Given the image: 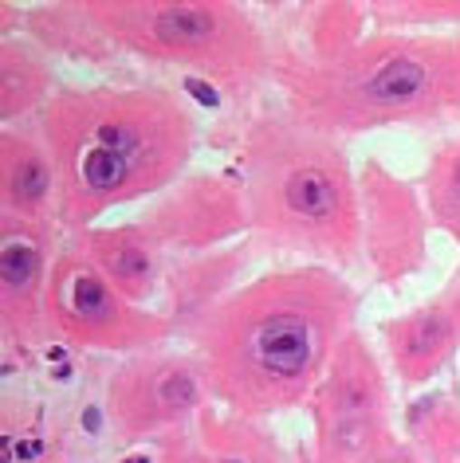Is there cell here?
Instances as JSON below:
<instances>
[{"label":"cell","instance_id":"obj_19","mask_svg":"<svg viewBox=\"0 0 460 463\" xmlns=\"http://www.w3.org/2000/svg\"><path fill=\"white\" fill-rule=\"evenodd\" d=\"M401 428L421 463H460V401L453 392L436 389L413 397L401 412Z\"/></svg>","mask_w":460,"mask_h":463},{"label":"cell","instance_id":"obj_21","mask_svg":"<svg viewBox=\"0 0 460 463\" xmlns=\"http://www.w3.org/2000/svg\"><path fill=\"white\" fill-rule=\"evenodd\" d=\"M366 20H370V8L366 5H315L307 8V48L299 55L307 60H327V55H339L354 48L366 36Z\"/></svg>","mask_w":460,"mask_h":463},{"label":"cell","instance_id":"obj_11","mask_svg":"<svg viewBox=\"0 0 460 463\" xmlns=\"http://www.w3.org/2000/svg\"><path fill=\"white\" fill-rule=\"evenodd\" d=\"M142 224L166 244V251L201 256V251L228 248L248 236V204L236 177L221 173H186L146 208Z\"/></svg>","mask_w":460,"mask_h":463},{"label":"cell","instance_id":"obj_20","mask_svg":"<svg viewBox=\"0 0 460 463\" xmlns=\"http://www.w3.org/2000/svg\"><path fill=\"white\" fill-rule=\"evenodd\" d=\"M421 201L429 213V224L445 232L460 251V134L445 137L429 154L421 173Z\"/></svg>","mask_w":460,"mask_h":463},{"label":"cell","instance_id":"obj_24","mask_svg":"<svg viewBox=\"0 0 460 463\" xmlns=\"http://www.w3.org/2000/svg\"><path fill=\"white\" fill-rule=\"evenodd\" d=\"M362 463H421V456L406 444V436L394 432L389 439H382V444H378Z\"/></svg>","mask_w":460,"mask_h":463},{"label":"cell","instance_id":"obj_10","mask_svg":"<svg viewBox=\"0 0 460 463\" xmlns=\"http://www.w3.org/2000/svg\"><path fill=\"white\" fill-rule=\"evenodd\" d=\"M362 196V256L370 263L374 279L398 287L417 275L429 260V213H425L421 189L398 177L386 161L366 157L359 169Z\"/></svg>","mask_w":460,"mask_h":463},{"label":"cell","instance_id":"obj_14","mask_svg":"<svg viewBox=\"0 0 460 463\" xmlns=\"http://www.w3.org/2000/svg\"><path fill=\"white\" fill-rule=\"evenodd\" d=\"M0 213L24 220H55L60 213V173L36 122L0 126Z\"/></svg>","mask_w":460,"mask_h":463},{"label":"cell","instance_id":"obj_23","mask_svg":"<svg viewBox=\"0 0 460 463\" xmlns=\"http://www.w3.org/2000/svg\"><path fill=\"white\" fill-rule=\"evenodd\" d=\"M158 463H209V459L193 439V428H186V432H169L166 439H158Z\"/></svg>","mask_w":460,"mask_h":463},{"label":"cell","instance_id":"obj_6","mask_svg":"<svg viewBox=\"0 0 460 463\" xmlns=\"http://www.w3.org/2000/svg\"><path fill=\"white\" fill-rule=\"evenodd\" d=\"M52 342L83 354H146L162 350L177 326L154 307L130 303L72 240H63L52 263L48 298H43Z\"/></svg>","mask_w":460,"mask_h":463},{"label":"cell","instance_id":"obj_17","mask_svg":"<svg viewBox=\"0 0 460 463\" xmlns=\"http://www.w3.org/2000/svg\"><path fill=\"white\" fill-rule=\"evenodd\" d=\"M24 36L36 40L48 55H63V60L110 67L119 60V48L95 28L87 16L83 0H67V5H32L24 8Z\"/></svg>","mask_w":460,"mask_h":463},{"label":"cell","instance_id":"obj_16","mask_svg":"<svg viewBox=\"0 0 460 463\" xmlns=\"http://www.w3.org/2000/svg\"><path fill=\"white\" fill-rule=\"evenodd\" d=\"M55 63L28 36L0 40V126L32 122L55 99Z\"/></svg>","mask_w":460,"mask_h":463},{"label":"cell","instance_id":"obj_15","mask_svg":"<svg viewBox=\"0 0 460 463\" xmlns=\"http://www.w3.org/2000/svg\"><path fill=\"white\" fill-rule=\"evenodd\" d=\"M248 263H252V244H228L216 251H201V256H186L166 275L162 315H169L177 334H189L216 303H225L236 287H244L240 275H244Z\"/></svg>","mask_w":460,"mask_h":463},{"label":"cell","instance_id":"obj_13","mask_svg":"<svg viewBox=\"0 0 460 463\" xmlns=\"http://www.w3.org/2000/svg\"><path fill=\"white\" fill-rule=\"evenodd\" d=\"M130 303L146 307L154 303V295H162L166 287V244L149 232L142 220L130 224H95L83 228L75 236H67Z\"/></svg>","mask_w":460,"mask_h":463},{"label":"cell","instance_id":"obj_9","mask_svg":"<svg viewBox=\"0 0 460 463\" xmlns=\"http://www.w3.org/2000/svg\"><path fill=\"white\" fill-rule=\"evenodd\" d=\"M60 224L0 213V338L5 357L28 362L43 342H52L43 298H48L52 263L60 256Z\"/></svg>","mask_w":460,"mask_h":463},{"label":"cell","instance_id":"obj_5","mask_svg":"<svg viewBox=\"0 0 460 463\" xmlns=\"http://www.w3.org/2000/svg\"><path fill=\"white\" fill-rule=\"evenodd\" d=\"M122 55L177 67L228 95H256L275 75V43L236 0H83Z\"/></svg>","mask_w":460,"mask_h":463},{"label":"cell","instance_id":"obj_18","mask_svg":"<svg viewBox=\"0 0 460 463\" xmlns=\"http://www.w3.org/2000/svg\"><path fill=\"white\" fill-rule=\"evenodd\" d=\"M193 439L209 463H292L280 436L256 416H240L221 404L197 412L193 420Z\"/></svg>","mask_w":460,"mask_h":463},{"label":"cell","instance_id":"obj_12","mask_svg":"<svg viewBox=\"0 0 460 463\" xmlns=\"http://www.w3.org/2000/svg\"><path fill=\"white\" fill-rule=\"evenodd\" d=\"M386 362L401 389H421L460 354V275L421 307L378 322Z\"/></svg>","mask_w":460,"mask_h":463},{"label":"cell","instance_id":"obj_8","mask_svg":"<svg viewBox=\"0 0 460 463\" xmlns=\"http://www.w3.org/2000/svg\"><path fill=\"white\" fill-rule=\"evenodd\" d=\"M213 404L201 362L189 350H146L122 357L102 381V412L122 444H149L193 428Z\"/></svg>","mask_w":460,"mask_h":463},{"label":"cell","instance_id":"obj_22","mask_svg":"<svg viewBox=\"0 0 460 463\" xmlns=\"http://www.w3.org/2000/svg\"><path fill=\"white\" fill-rule=\"evenodd\" d=\"M366 8H370V20L382 24V32H409L436 24L460 28V0H374Z\"/></svg>","mask_w":460,"mask_h":463},{"label":"cell","instance_id":"obj_2","mask_svg":"<svg viewBox=\"0 0 460 463\" xmlns=\"http://www.w3.org/2000/svg\"><path fill=\"white\" fill-rule=\"evenodd\" d=\"M60 173V228H95L102 213L162 196L186 177L197 118L174 87L63 83L36 118Z\"/></svg>","mask_w":460,"mask_h":463},{"label":"cell","instance_id":"obj_7","mask_svg":"<svg viewBox=\"0 0 460 463\" xmlns=\"http://www.w3.org/2000/svg\"><path fill=\"white\" fill-rule=\"evenodd\" d=\"M307 409L315 463H362L382 439L394 436L386 365L359 326L339 342Z\"/></svg>","mask_w":460,"mask_h":463},{"label":"cell","instance_id":"obj_1","mask_svg":"<svg viewBox=\"0 0 460 463\" xmlns=\"http://www.w3.org/2000/svg\"><path fill=\"white\" fill-rule=\"evenodd\" d=\"M362 298L323 263L256 275L186 334L213 404L268 420L311 401L339 342L354 330Z\"/></svg>","mask_w":460,"mask_h":463},{"label":"cell","instance_id":"obj_4","mask_svg":"<svg viewBox=\"0 0 460 463\" xmlns=\"http://www.w3.org/2000/svg\"><path fill=\"white\" fill-rule=\"evenodd\" d=\"M252 244L350 271L362 260V196L347 146L283 107L256 110L236 149Z\"/></svg>","mask_w":460,"mask_h":463},{"label":"cell","instance_id":"obj_3","mask_svg":"<svg viewBox=\"0 0 460 463\" xmlns=\"http://www.w3.org/2000/svg\"><path fill=\"white\" fill-rule=\"evenodd\" d=\"M272 83L292 118L335 137L445 126L460 118V36L378 28L327 60L275 48Z\"/></svg>","mask_w":460,"mask_h":463}]
</instances>
